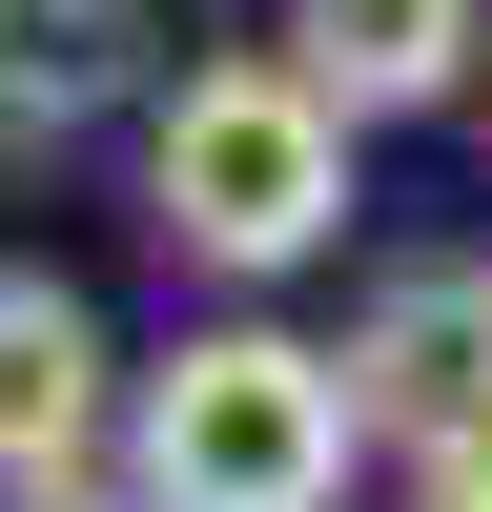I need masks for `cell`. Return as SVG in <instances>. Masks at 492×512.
Here are the masks:
<instances>
[{"mask_svg":"<svg viewBox=\"0 0 492 512\" xmlns=\"http://www.w3.org/2000/svg\"><path fill=\"white\" fill-rule=\"evenodd\" d=\"M349 390H369V451L472 431V410H492V267H410L390 308L349 328Z\"/></svg>","mask_w":492,"mask_h":512,"instance_id":"cell-4","label":"cell"},{"mask_svg":"<svg viewBox=\"0 0 492 512\" xmlns=\"http://www.w3.org/2000/svg\"><path fill=\"white\" fill-rule=\"evenodd\" d=\"M41 512H103V472H82V492H41ZM123 512H144V492H123Z\"/></svg>","mask_w":492,"mask_h":512,"instance_id":"cell-8","label":"cell"},{"mask_svg":"<svg viewBox=\"0 0 492 512\" xmlns=\"http://www.w3.org/2000/svg\"><path fill=\"white\" fill-rule=\"evenodd\" d=\"M472 0H308V21H287V62L328 82V103L349 123H410V103H451V82H472Z\"/></svg>","mask_w":492,"mask_h":512,"instance_id":"cell-5","label":"cell"},{"mask_svg":"<svg viewBox=\"0 0 492 512\" xmlns=\"http://www.w3.org/2000/svg\"><path fill=\"white\" fill-rule=\"evenodd\" d=\"M144 226L185 246V267H226V287L308 267V246L349 226V103H328L308 62H185L144 103Z\"/></svg>","mask_w":492,"mask_h":512,"instance_id":"cell-2","label":"cell"},{"mask_svg":"<svg viewBox=\"0 0 492 512\" xmlns=\"http://www.w3.org/2000/svg\"><path fill=\"white\" fill-rule=\"evenodd\" d=\"M123 451V369H103V308L62 267H0V512L82 492Z\"/></svg>","mask_w":492,"mask_h":512,"instance_id":"cell-3","label":"cell"},{"mask_svg":"<svg viewBox=\"0 0 492 512\" xmlns=\"http://www.w3.org/2000/svg\"><path fill=\"white\" fill-rule=\"evenodd\" d=\"M369 390L308 328H185V349L123 390V492L144 512H349Z\"/></svg>","mask_w":492,"mask_h":512,"instance_id":"cell-1","label":"cell"},{"mask_svg":"<svg viewBox=\"0 0 492 512\" xmlns=\"http://www.w3.org/2000/svg\"><path fill=\"white\" fill-rule=\"evenodd\" d=\"M144 82V0H0V144H62Z\"/></svg>","mask_w":492,"mask_h":512,"instance_id":"cell-6","label":"cell"},{"mask_svg":"<svg viewBox=\"0 0 492 512\" xmlns=\"http://www.w3.org/2000/svg\"><path fill=\"white\" fill-rule=\"evenodd\" d=\"M390 512H492V410L472 431H410L390 451Z\"/></svg>","mask_w":492,"mask_h":512,"instance_id":"cell-7","label":"cell"}]
</instances>
